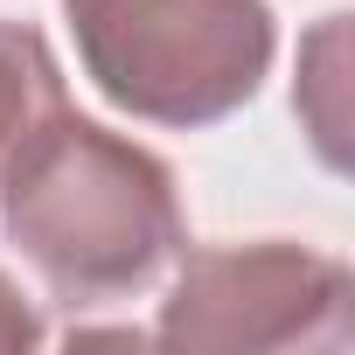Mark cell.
<instances>
[{"label": "cell", "instance_id": "5b68a950", "mask_svg": "<svg viewBox=\"0 0 355 355\" xmlns=\"http://www.w3.org/2000/svg\"><path fill=\"white\" fill-rule=\"evenodd\" d=\"M42 313H35V300L0 272V355H28V348H42Z\"/></svg>", "mask_w": 355, "mask_h": 355}, {"label": "cell", "instance_id": "6da1fadb", "mask_svg": "<svg viewBox=\"0 0 355 355\" xmlns=\"http://www.w3.org/2000/svg\"><path fill=\"white\" fill-rule=\"evenodd\" d=\"M0 230L63 306L153 293L189 251L174 167L70 105L8 153Z\"/></svg>", "mask_w": 355, "mask_h": 355}, {"label": "cell", "instance_id": "3957f363", "mask_svg": "<svg viewBox=\"0 0 355 355\" xmlns=\"http://www.w3.org/2000/svg\"><path fill=\"white\" fill-rule=\"evenodd\" d=\"M348 265L286 237L182 251L153 327L160 348H348Z\"/></svg>", "mask_w": 355, "mask_h": 355}, {"label": "cell", "instance_id": "7a4b0ae2", "mask_svg": "<svg viewBox=\"0 0 355 355\" xmlns=\"http://www.w3.org/2000/svg\"><path fill=\"white\" fill-rule=\"evenodd\" d=\"M84 77L125 119L202 132L244 112L272 70V0H63Z\"/></svg>", "mask_w": 355, "mask_h": 355}, {"label": "cell", "instance_id": "277c9868", "mask_svg": "<svg viewBox=\"0 0 355 355\" xmlns=\"http://www.w3.org/2000/svg\"><path fill=\"white\" fill-rule=\"evenodd\" d=\"M63 105H70V91H63V63H56L49 35L28 21H0V167Z\"/></svg>", "mask_w": 355, "mask_h": 355}]
</instances>
